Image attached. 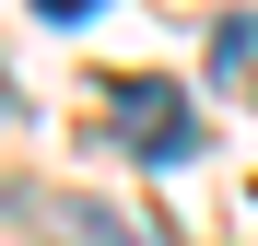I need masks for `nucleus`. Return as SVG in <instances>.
I'll return each mask as SVG.
<instances>
[{"label":"nucleus","instance_id":"2","mask_svg":"<svg viewBox=\"0 0 258 246\" xmlns=\"http://www.w3.org/2000/svg\"><path fill=\"white\" fill-rule=\"evenodd\" d=\"M35 223H47L59 246H141V234H129L117 211H94V199H59V188H47V199H35Z\"/></svg>","mask_w":258,"mask_h":246},{"label":"nucleus","instance_id":"1","mask_svg":"<svg viewBox=\"0 0 258 246\" xmlns=\"http://www.w3.org/2000/svg\"><path fill=\"white\" fill-rule=\"evenodd\" d=\"M106 117L129 129V152H153V164L200 152V117L176 106V82H106Z\"/></svg>","mask_w":258,"mask_h":246},{"label":"nucleus","instance_id":"4","mask_svg":"<svg viewBox=\"0 0 258 246\" xmlns=\"http://www.w3.org/2000/svg\"><path fill=\"white\" fill-rule=\"evenodd\" d=\"M35 12H47V24H82V12H94V0H35Z\"/></svg>","mask_w":258,"mask_h":246},{"label":"nucleus","instance_id":"3","mask_svg":"<svg viewBox=\"0 0 258 246\" xmlns=\"http://www.w3.org/2000/svg\"><path fill=\"white\" fill-rule=\"evenodd\" d=\"M211 70H223V82H246V70H258V12H235L223 35H211Z\"/></svg>","mask_w":258,"mask_h":246}]
</instances>
